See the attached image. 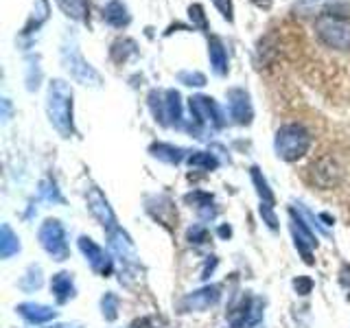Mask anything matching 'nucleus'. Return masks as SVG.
I'll return each instance as SVG.
<instances>
[{"mask_svg":"<svg viewBox=\"0 0 350 328\" xmlns=\"http://www.w3.org/2000/svg\"><path fill=\"white\" fill-rule=\"evenodd\" d=\"M103 18H105L107 25H112V27H116V29L127 27V25H129V20H131L127 7H125L123 3H120V0H112V3H107V5H105V9H103Z\"/></svg>","mask_w":350,"mask_h":328,"instance_id":"obj_15","label":"nucleus"},{"mask_svg":"<svg viewBox=\"0 0 350 328\" xmlns=\"http://www.w3.org/2000/svg\"><path fill=\"white\" fill-rule=\"evenodd\" d=\"M55 328H79V326H55Z\"/></svg>","mask_w":350,"mask_h":328,"instance_id":"obj_32","label":"nucleus"},{"mask_svg":"<svg viewBox=\"0 0 350 328\" xmlns=\"http://www.w3.org/2000/svg\"><path fill=\"white\" fill-rule=\"evenodd\" d=\"M273 147H276L278 158L287 160V162H293V160L302 158L304 153L309 151L311 136H309V131H306L302 125L289 123V125H282L278 129Z\"/></svg>","mask_w":350,"mask_h":328,"instance_id":"obj_2","label":"nucleus"},{"mask_svg":"<svg viewBox=\"0 0 350 328\" xmlns=\"http://www.w3.org/2000/svg\"><path fill=\"white\" fill-rule=\"evenodd\" d=\"M46 112L55 129H57L64 138H68L72 134V90L66 81L62 79L51 81Z\"/></svg>","mask_w":350,"mask_h":328,"instance_id":"obj_1","label":"nucleus"},{"mask_svg":"<svg viewBox=\"0 0 350 328\" xmlns=\"http://www.w3.org/2000/svg\"><path fill=\"white\" fill-rule=\"evenodd\" d=\"M149 151H151L158 160H164V162H169V164H180L182 158H184V151H182L180 147L162 145V142H158V145H151Z\"/></svg>","mask_w":350,"mask_h":328,"instance_id":"obj_18","label":"nucleus"},{"mask_svg":"<svg viewBox=\"0 0 350 328\" xmlns=\"http://www.w3.org/2000/svg\"><path fill=\"white\" fill-rule=\"evenodd\" d=\"M178 79L186 85H204L206 83V77L202 72H180Z\"/></svg>","mask_w":350,"mask_h":328,"instance_id":"obj_25","label":"nucleus"},{"mask_svg":"<svg viewBox=\"0 0 350 328\" xmlns=\"http://www.w3.org/2000/svg\"><path fill=\"white\" fill-rule=\"evenodd\" d=\"M62 59H64V66L68 68V72L75 77L77 81H81V83H92V85H98L101 83V77H98L92 68H90V64H88L83 57H81V53L77 51V46L72 44V46H64L62 49Z\"/></svg>","mask_w":350,"mask_h":328,"instance_id":"obj_7","label":"nucleus"},{"mask_svg":"<svg viewBox=\"0 0 350 328\" xmlns=\"http://www.w3.org/2000/svg\"><path fill=\"white\" fill-rule=\"evenodd\" d=\"M136 53V42L134 40H116L112 44V49H109V55H112V59L116 64H123L129 55H134Z\"/></svg>","mask_w":350,"mask_h":328,"instance_id":"obj_19","label":"nucleus"},{"mask_svg":"<svg viewBox=\"0 0 350 328\" xmlns=\"http://www.w3.org/2000/svg\"><path fill=\"white\" fill-rule=\"evenodd\" d=\"M55 3L72 20L88 22V18H90V5H88V0H55Z\"/></svg>","mask_w":350,"mask_h":328,"instance_id":"obj_17","label":"nucleus"},{"mask_svg":"<svg viewBox=\"0 0 350 328\" xmlns=\"http://www.w3.org/2000/svg\"><path fill=\"white\" fill-rule=\"evenodd\" d=\"M189 167H193V169H204V171H213V169L219 167V160L213 156V153L195 151L193 156H189Z\"/></svg>","mask_w":350,"mask_h":328,"instance_id":"obj_21","label":"nucleus"},{"mask_svg":"<svg viewBox=\"0 0 350 328\" xmlns=\"http://www.w3.org/2000/svg\"><path fill=\"white\" fill-rule=\"evenodd\" d=\"M254 5H258V7H262V9H269V5H271V0H252Z\"/></svg>","mask_w":350,"mask_h":328,"instance_id":"obj_30","label":"nucleus"},{"mask_svg":"<svg viewBox=\"0 0 350 328\" xmlns=\"http://www.w3.org/2000/svg\"><path fill=\"white\" fill-rule=\"evenodd\" d=\"M189 238H191V243H204V241L208 238L206 228L204 226H193L189 230Z\"/></svg>","mask_w":350,"mask_h":328,"instance_id":"obj_27","label":"nucleus"},{"mask_svg":"<svg viewBox=\"0 0 350 328\" xmlns=\"http://www.w3.org/2000/svg\"><path fill=\"white\" fill-rule=\"evenodd\" d=\"M219 291H221V289H219L217 284H211V287H204L200 291H195L193 295H189L184 304L189 306V309H193V311H204V309L213 306L219 300V295H221Z\"/></svg>","mask_w":350,"mask_h":328,"instance_id":"obj_12","label":"nucleus"},{"mask_svg":"<svg viewBox=\"0 0 350 328\" xmlns=\"http://www.w3.org/2000/svg\"><path fill=\"white\" fill-rule=\"evenodd\" d=\"M315 33L326 46L335 51H350V20L335 16V14H324L315 22Z\"/></svg>","mask_w":350,"mask_h":328,"instance_id":"obj_3","label":"nucleus"},{"mask_svg":"<svg viewBox=\"0 0 350 328\" xmlns=\"http://www.w3.org/2000/svg\"><path fill=\"white\" fill-rule=\"evenodd\" d=\"M189 107H191V114L195 116V120L204 127H224V114L219 105L215 103V98H208V96H191L189 98Z\"/></svg>","mask_w":350,"mask_h":328,"instance_id":"obj_6","label":"nucleus"},{"mask_svg":"<svg viewBox=\"0 0 350 328\" xmlns=\"http://www.w3.org/2000/svg\"><path fill=\"white\" fill-rule=\"evenodd\" d=\"M20 315L25 317V320H29L31 324H44L55 317V311L51 309V306H44V304H36V302H25L18 306Z\"/></svg>","mask_w":350,"mask_h":328,"instance_id":"obj_14","label":"nucleus"},{"mask_svg":"<svg viewBox=\"0 0 350 328\" xmlns=\"http://www.w3.org/2000/svg\"><path fill=\"white\" fill-rule=\"evenodd\" d=\"M79 247H81L83 254L88 256V260H90V265H92L94 271L103 273V276H107V273L112 271V260H109V258L105 256V251H103L101 247H98L92 238L81 236V238H79Z\"/></svg>","mask_w":350,"mask_h":328,"instance_id":"obj_11","label":"nucleus"},{"mask_svg":"<svg viewBox=\"0 0 350 328\" xmlns=\"http://www.w3.org/2000/svg\"><path fill=\"white\" fill-rule=\"evenodd\" d=\"M189 16L193 20V27H200V29H208V20H206V14H204V7L202 5H191L189 7Z\"/></svg>","mask_w":350,"mask_h":328,"instance_id":"obj_23","label":"nucleus"},{"mask_svg":"<svg viewBox=\"0 0 350 328\" xmlns=\"http://www.w3.org/2000/svg\"><path fill=\"white\" fill-rule=\"evenodd\" d=\"M215 7L221 11V16L228 20V22H232L234 16H232V0H213Z\"/></svg>","mask_w":350,"mask_h":328,"instance_id":"obj_26","label":"nucleus"},{"mask_svg":"<svg viewBox=\"0 0 350 328\" xmlns=\"http://www.w3.org/2000/svg\"><path fill=\"white\" fill-rule=\"evenodd\" d=\"M51 289L55 293V298H57V302H68L72 295H75V284H72V278L70 273H55L53 280H51Z\"/></svg>","mask_w":350,"mask_h":328,"instance_id":"obj_16","label":"nucleus"},{"mask_svg":"<svg viewBox=\"0 0 350 328\" xmlns=\"http://www.w3.org/2000/svg\"><path fill=\"white\" fill-rule=\"evenodd\" d=\"M88 206H90L92 215L109 230V232H112V230H116L114 213H112V208H109V204H107V200L103 197L101 191H98V189H92L90 191V195H88Z\"/></svg>","mask_w":350,"mask_h":328,"instance_id":"obj_10","label":"nucleus"},{"mask_svg":"<svg viewBox=\"0 0 350 328\" xmlns=\"http://www.w3.org/2000/svg\"><path fill=\"white\" fill-rule=\"evenodd\" d=\"M252 180H254V184H256V191H258V195H260L262 204H267V206H273V193L269 191V186H267V180L262 178V175H260V171H258L256 167L252 169Z\"/></svg>","mask_w":350,"mask_h":328,"instance_id":"obj_22","label":"nucleus"},{"mask_svg":"<svg viewBox=\"0 0 350 328\" xmlns=\"http://www.w3.org/2000/svg\"><path fill=\"white\" fill-rule=\"evenodd\" d=\"M129 328H153V324H151L149 317H140V320H136Z\"/></svg>","mask_w":350,"mask_h":328,"instance_id":"obj_29","label":"nucleus"},{"mask_svg":"<svg viewBox=\"0 0 350 328\" xmlns=\"http://www.w3.org/2000/svg\"><path fill=\"white\" fill-rule=\"evenodd\" d=\"M149 107L160 125H178L182 120V103L178 90H153L149 94Z\"/></svg>","mask_w":350,"mask_h":328,"instance_id":"obj_4","label":"nucleus"},{"mask_svg":"<svg viewBox=\"0 0 350 328\" xmlns=\"http://www.w3.org/2000/svg\"><path fill=\"white\" fill-rule=\"evenodd\" d=\"M18 249H20L18 236L11 232L9 226H3V232H0V254H3V258H9V256H14Z\"/></svg>","mask_w":350,"mask_h":328,"instance_id":"obj_20","label":"nucleus"},{"mask_svg":"<svg viewBox=\"0 0 350 328\" xmlns=\"http://www.w3.org/2000/svg\"><path fill=\"white\" fill-rule=\"evenodd\" d=\"M116 311H118V298H116V295H112V293H105V298H103V315L107 317V320H114Z\"/></svg>","mask_w":350,"mask_h":328,"instance_id":"obj_24","label":"nucleus"},{"mask_svg":"<svg viewBox=\"0 0 350 328\" xmlns=\"http://www.w3.org/2000/svg\"><path fill=\"white\" fill-rule=\"evenodd\" d=\"M293 287L298 289V293H300V295H306V293H311L313 280H311V278H295Z\"/></svg>","mask_w":350,"mask_h":328,"instance_id":"obj_28","label":"nucleus"},{"mask_svg":"<svg viewBox=\"0 0 350 328\" xmlns=\"http://www.w3.org/2000/svg\"><path fill=\"white\" fill-rule=\"evenodd\" d=\"M40 243L55 260H64L66 256H68L66 234H64V228L57 219H49V221H44V226L40 228Z\"/></svg>","mask_w":350,"mask_h":328,"instance_id":"obj_5","label":"nucleus"},{"mask_svg":"<svg viewBox=\"0 0 350 328\" xmlns=\"http://www.w3.org/2000/svg\"><path fill=\"white\" fill-rule=\"evenodd\" d=\"M208 57H211V66L215 74L224 77L228 72V55H226V46L224 42L219 40L217 36H211L208 40Z\"/></svg>","mask_w":350,"mask_h":328,"instance_id":"obj_13","label":"nucleus"},{"mask_svg":"<svg viewBox=\"0 0 350 328\" xmlns=\"http://www.w3.org/2000/svg\"><path fill=\"white\" fill-rule=\"evenodd\" d=\"M228 107H230V116H232L239 125H250L252 123V103H250V96L245 90L241 87H232L228 90Z\"/></svg>","mask_w":350,"mask_h":328,"instance_id":"obj_8","label":"nucleus"},{"mask_svg":"<svg viewBox=\"0 0 350 328\" xmlns=\"http://www.w3.org/2000/svg\"><path fill=\"white\" fill-rule=\"evenodd\" d=\"M291 232H293V238H295V247H298L300 254L304 256V262H306V265H313L311 247L317 245V241H315L313 232L306 228V223L302 221V219L295 217L293 210H291Z\"/></svg>","mask_w":350,"mask_h":328,"instance_id":"obj_9","label":"nucleus"},{"mask_svg":"<svg viewBox=\"0 0 350 328\" xmlns=\"http://www.w3.org/2000/svg\"><path fill=\"white\" fill-rule=\"evenodd\" d=\"M219 234H221V236H230V228H219Z\"/></svg>","mask_w":350,"mask_h":328,"instance_id":"obj_31","label":"nucleus"}]
</instances>
